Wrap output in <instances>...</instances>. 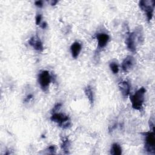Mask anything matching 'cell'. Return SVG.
Returning <instances> with one entry per match:
<instances>
[{"label":"cell","mask_w":155,"mask_h":155,"mask_svg":"<svg viewBox=\"0 0 155 155\" xmlns=\"http://www.w3.org/2000/svg\"><path fill=\"white\" fill-rule=\"evenodd\" d=\"M142 39V33L140 29H136L134 31L129 33L126 38L125 43L127 48L130 51L136 52L137 43L140 42Z\"/></svg>","instance_id":"obj_1"},{"label":"cell","mask_w":155,"mask_h":155,"mask_svg":"<svg viewBox=\"0 0 155 155\" xmlns=\"http://www.w3.org/2000/svg\"><path fill=\"white\" fill-rule=\"evenodd\" d=\"M145 89L143 87L140 88L136 93L130 96L131 107L133 109L140 111L143 108V104L145 99Z\"/></svg>","instance_id":"obj_2"},{"label":"cell","mask_w":155,"mask_h":155,"mask_svg":"<svg viewBox=\"0 0 155 155\" xmlns=\"http://www.w3.org/2000/svg\"><path fill=\"white\" fill-rule=\"evenodd\" d=\"M51 121L54 122L58 124V125L62 128H68L71 125V121L70 117L64 113H53L50 117Z\"/></svg>","instance_id":"obj_3"},{"label":"cell","mask_w":155,"mask_h":155,"mask_svg":"<svg viewBox=\"0 0 155 155\" xmlns=\"http://www.w3.org/2000/svg\"><path fill=\"white\" fill-rule=\"evenodd\" d=\"M145 137V149L150 153L154 154L155 153V135L154 129L149 132L143 133Z\"/></svg>","instance_id":"obj_4"},{"label":"cell","mask_w":155,"mask_h":155,"mask_svg":"<svg viewBox=\"0 0 155 155\" xmlns=\"http://www.w3.org/2000/svg\"><path fill=\"white\" fill-rule=\"evenodd\" d=\"M155 5L154 1H140L139 2L140 8L145 13L148 21H151L153 16V11Z\"/></svg>","instance_id":"obj_5"},{"label":"cell","mask_w":155,"mask_h":155,"mask_svg":"<svg viewBox=\"0 0 155 155\" xmlns=\"http://www.w3.org/2000/svg\"><path fill=\"white\" fill-rule=\"evenodd\" d=\"M51 77L47 70L41 71L38 74V82L43 91H47L51 82Z\"/></svg>","instance_id":"obj_6"},{"label":"cell","mask_w":155,"mask_h":155,"mask_svg":"<svg viewBox=\"0 0 155 155\" xmlns=\"http://www.w3.org/2000/svg\"><path fill=\"white\" fill-rule=\"evenodd\" d=\"M135 63L134 59L131 56H127L122 63V69L124 72H128L134 66Z\"/></svg>","instance_id":"obj_7"},{"label":"cell","mask_w":155,"mask_h":155,"mask_svg":"<svg viewBox=\"0 0 155 155\" xmlns=\"http://www.w3.org/2000/svg\"><path fill=\"white\" fill-rule=\"evenodd\" d=\"M96 38L97 40V47L101 49L104 48L107 45L110 39L108 35L104 33H97L96 35Z\"/></svg>","instance_id":"obj_8"},{"label":"cell","mask_w":155,"mask_h":155,"mask_svg":"<svg viewBox=\"0 0 155 155\" xmlns=\"http://www.w3.org/2000/svg\"><path fill=\"white\" fill-rule=\"evenodd\" d=\"M28 43L35 50L38 51H42L44 50L42 43L39 38H38L37 36L31 37Z\"/></svg>","instance_id":"obj_9"},{"label":"cell","mask_w":155,"mask_h":155,"mask_svg":"<svg viewBox=\"0 0 155 155\" xmlns=\"http://www.w3.org/2000/svg\"><path fill=\"white\" fill-rule=\"evenodd\" d=\"M119 88L124 97H126L129 96L130 93V85L128 82L126 81H120L119 83Z\"/></svg>","instance_id":"obj_10"},{"label":"cell","mask_w":155,"mask_h":155,"mask_svg":"<svg viewBox=\"0 0 155 155\" xmlns=\"http://www.w3.org/2000/svg\"><path fill=\"white\" fill-rule=\"evenodd\" d=\"M81 49H82V46L79 42H74V43H73L70 47L72 57L74 58H77L81 51Z\"/></svg>","instance_id":"obj_11"},{"label":"cell","mask_w":155,"mask_h":155,"mask_svg":"<svg viewBox=\"0 0 155 155\" xmlns=\"http://www.w3.org/2000/svg\"><path fill=\"white\" fill-rule=\"evenodd\" d=\"M70 142L68 137H64L62 139V143H61V149L65 154L69 153L70 148Z\"/></svg>","instance_id":"obj_12"},{"label":"cell","mask_w":155,"mask_h":155,"mask_svg":"<svg viewBox=\"0 0 155 155\" xmlns=\"http://www.w3.org/2000/svg\"><path fill=\"white\" fill-rule=\"evenodd\" d=\"M84 92H85V94L87 97L88 98L90 103L91 104V105H93V102H94V94H93V90H92L91 87L89 85L87 86L85 88Z\"/></svg>","instance_id":"obj_13"},{"label":"cell","mask_w":155,"mask_h":155,"mask_svg":"<svg viewBox=\"0 0 155 155\" xmlns=\"http://www.w3.org/2000/svg\"><path fill=\"white\" fill-rule=\"evenodd\" d=\"M110 153L113 155H120L122 154V148L117 143H114L112 145Z\"/></svg>","instance_id":"obj_14"},{"label":"cell","mask_w":155,"mask_h":155,"mask_svg":"<svg viewBox=\"0 0 155 155\" xmlns=\"http://www.w3.org/2000/svg\"><path fill=\"white\" fill-rule=\"evenodd\" d=\"M110 68L114 74H117L119 71V67L116 62H111L110 64Z\"/></svg>","instance_id":"obj_15"},{"label":"cell","mask_w":155,"mask_h":155,"mask_svg":"<svg viewBox=\"0 0 155 155\" xmlns=\"http://www.w3.org/2000/svg\"><path fill=\"white\" fill-rule=\"evenodd\" d=\"M61 105H61V104H60V103L57 104L53 107V110H52V113L57 112V111L60 109V108L61 107Z\"/></svg>","instance_id":"obj_16"},{"label":"cell","mask_w":155,"mask_h":155,"mask_svg":"<svg viewBox=\"0 0 155 155\" xmlns=\"http://www.w3.org/2000/svg\"><path fill=\"white\" fill-rule=\"evenodd\" d=\"M42 19V16L41 14H38L36 16V25H39L41 24Z\"/></svg>","instance_id":"obj_17"},{"label":"cell","mask_w":155,"mask_h":155,"mask_svg":"<svg viewBox=\"0 0 155 155\" xmlns=\"http://www.w3.org/2000/svg\"><path fill=\"white\" fill-rule=\"evenodd\" d=\"M47 150L50 153H54L55 151V147L54 145H51L47 148Z\"/></svg>","instance_id":"obj_18"},{"label":"cell","mask_w":155,"mask_h":155,"mask_svg":"<svg viewBox=\"0 0 155 155\" xmlns=\"http://www.w3.org/2000/svg\"><path fill=\"white\" fill-rule=\"evenodd\" d=\"M35 5L36 6L41 8L43 6V2L42 1H37L35 2Z\"/></svg>","instance_id":"obj_19"},{"label":"cell","mask_w":155,"mask_h":155,"mask_svg":"<svg viewBox=\"0 0 155 155\" xmlns=\"http://www.w3.org/2000/svg\"><path fill=\"white\" fill-rule=\"evenodd\" d=\"M32 97H33V96L31 95V94H30V95H28L26 98H25V101H26V102H28V101H30V99H31L32 98Z\"/></svg>","instance_id":"obj_20"},{"label":"cell","mask_w":155,"mask_h":155,"mask_svg":"<svg viewBox=\"0 0 155 155\" xmlns=\"http://www.w3.org/2000/svg\"><path fill=\"white\" fill-rule=\"evenodd\" d=\"M41 27L42 28H46V27H47V23H45V22H43V23L41 25Z\"/></svg>","instance_id":"obj_21"},{"label":"cell","mask_w":155,"mask_h":155,"mask_svg":"<svg viewBox=\"0 0 155 155\" xmlns=\"http://www.w3.org/2000/svg\"><path fill=\"white\" fill-rule=\"evenodd\" d=\"M57 2H58V1H53L51 2V5H54Z\"/></svg>","instance_id":"obj_22"}]
</instances>
